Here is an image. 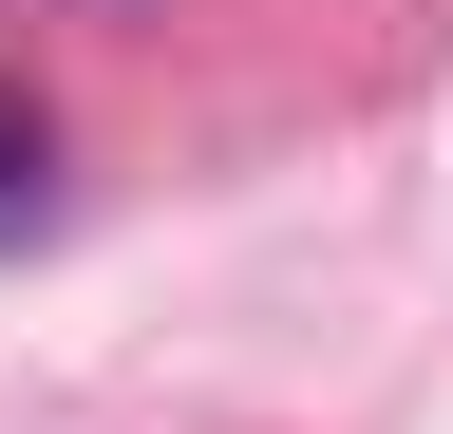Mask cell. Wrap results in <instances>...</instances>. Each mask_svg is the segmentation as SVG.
I'll list each match as a JSON object with an SVG mask.
<instances>
[{
  "label": "cell",
  "instance_id": "6da1fadb",
  "mask_svg": "<svg viewBox=\"0 0 453 434\" xmlns=\"http://www.w3.org/2000/svg\"><path fill=\"white\" fill-rule=\"evenodd\" d=\"M38 208H57V114H38L19 76H0V246H19Z\"/></svg>",
  "mask_w": 453,
  "mask_h": 434
}]
</instances>
